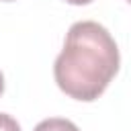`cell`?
Wrapping results in <instances>:
<instances>
[{
    "label": "cell",
    "instance_id": "5",
    "mask_svg": "<svg viewBox=\"0 0 131 131\" xmlns=\"http://www.w3.org/2000/svg\"><path fill=\"white\" fill-rule=\"evenodd\" d=\"M2 92H4V76L0 72V96H2Z\"/></svg>",
    "mask_w": 131,
    "mask_h": 131
},
{
    "label": "cell",
    "instance_id": "6",
    "mask_svg": "<svg viewBox=\"0 0 131 131\" xmlns=\"http://www.w3.org/2000/svg\"><path fill=\"white\" fill-rule=\"evenodd\" d=\"M4 2H12V0H4Z\"/></svg>",
    "mask_w": 131,
    "mask_h": 131
},
{
    "label": "cell",
    "instance_id": "2",
    "mask_svg": "<svg viewBox=\"0 0 131 131\" xmlns=\"http://www.w3.org/2000/svg\"><path fill=\"white\" fill-rule=\"evenodd\" d=\"M33 131H80L72 121L68 119H59V117H51V119H45L41 121Z\"/></svg>",
    "mask_w": 131,
    "mask_h": 131
},
{
    "label": "cell",
    "instance_id": "4",
    "mask_svg": "<svg viewBox=\"0 0 131 131\" xmlns=\"http://www.w3.org/2000/svg\"><path fill=\"white\" fill-rule=\"evenodd\" d=\"M66 2H70V4H76V6H80V4H88V2H92V0H66Z\"/></svg>",
    "mask_w": 131,
    "mask_h": 131
},
{
    "label": "cell",
    "instance_id": "3",
    "mask_svg": "<svg viewBox=\"0 0 131 131\" xmlns=\"http://www.w3.org/2000/svg\"><path fill=\"white\" fill-rule=\"evenodd\" d=\"M0 131H20V125L16 119H12L6 113H0Z\"/></svg>",
    "mask_w": 131,
    "mask_h": 131
},
{
    "label": "cell",
    "instance_id": "1",
    "mask_svg": "<svg viewBox=\"0 0 131 131\" xmlns=\"http://www.w3.org/2000/svg\"><path fill=\"white\" fill-rule=\"evenodd\" d=\"M119 63L113 35L94 20H78L66 35L63 49L53 63V76L61 92L90 102L106 90Z\"/></svg>",
    "mask_w": 131,
    "mask_h": 131
}]
</instances>
